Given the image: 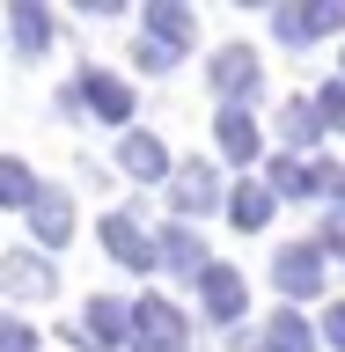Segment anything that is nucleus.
<instances>
[{"label": "nucleus", "instance_id": "f257e3e1", "mask_svg": "<svg viewBox=\"0 0 345 352\" xmlns=\"http://www.w3.org/2000/svg\"><path fill=\"white\" fill-rule=\"evenodd\" d=\"M132 345H140V352H184V323H176V308L140 301V308H132Z\"/></svg>", "mask_w": 345, "mask_h": 352}, {"label": "nucleus", "instance_id": "f03ea898", "mask_svg": "<svg viewBox=\"0 0 345 352\" xmlns=\"http://www.w3.org/2000/svg\"><path fill=\"white\" fill-rule=\"evenodd\" d=\"M103 250H110L118 264H140V272L154 264V242L140 235V220H132V213H110V220H103Z\"/></svg>", "mask_w": 345, "mask_h": 352}, {"label": "nucleus", "instance_id": "7ed1b4c3", "mask_svg": "<svg viewBox=\"0 0 345 352\" xmlns=\"http://www.w3.org/2000/svg\"><path fill=\"white\" fill-rule=\"evenodd\" d=\"M30 228H37L44 250H59L66 228H74V206H66V191H37V198H30Z\"/></svg>", "mask_w": 345, "mask_h": 352}, {"label": "nucleus", "instance_id": "20e7f679", "mask_svg": "<svg viewBox=\"0 0 345 352\" xmlns=\"http://www.w3.org/2000/svg\"><path fill=\"white\" fill-rule=\"evenodd\" d=\"M74 103H96L110 125H118L132 110V96H125V81H110V74H81V81H74Z\"/></svg>", "mask_w": 345, "mask_h": 352}, {"label": "nucleus", "instance_id": "39448f33", "mask_svg": "<svg viewBox=\"0 0 345 352\" xmlns=\"http://www.w3.org/2000/svg\"><path fill=\"white\" fill-rule=\"evenodd\" d=\"M118 162H125V169L140 176V184H154V176L169 169V154H162V140H147V132H132L125 147H118Z\"/></svg>", "mask_w": 345, "mask_h": 352}, {"label": "nucleus", "instance_id": "423d86ee", "mask_svg": "<svg viewBox=\"0 0 345 352\" xmlns=\"http://www.w3.org/2000/svg\"><path fill=\"white\" fill-rule=\"evenodd\" d=\"M15 44L22 52H44V44H52V22H44L37 0H15Z\"/></svg>", "mask_w": 345, "mask_h": 352}, {"label": "nucleus", "instance_id": "0eeeda50", "mask_svg": "<svg viewBox=\"0 0 345 352\" xmlns=\"http://www.w3.org/2000/svg\"><path fill=\"white\" fill-rule=\"evenodd\" d=\"M0 279L15 286V294H52V264H44V257H8Z\"/></svg>", "mask_w": 345, "mask_h": 352}, {"label": "nucleus", "instance_id": "6e6552de", "mask_svg": "<svg viewBox=\"0 0 345 352\" xmlns=\"http://www.w3.org/2000/svg\"><path fill=\"white\" fill-rule=\"evenodd\" d=\"M213 81H220V96H228V88H258V66H250V52H220V66H213Z\"/></svg>", "mask_w": 345, "mask_h": 352}, {"label": "nucleus", "instance_id": "1a4fd4ad", "mask_svg": "<svg viewBox=\"0 0 345 352\" xmlns=\"http://www.w3.org/2000/svg\"><path fill=\"white\" fill-rule=\"evenodd\" d=\"M206 308H213V316H236L242 308V279L236 272H206Z\"/></svg>", "mask_w": 345, "mask_h": 352}, {"label": "nucleus", "instance_id": "9d476101", "mask_svg": "<svg viewBox=\"0 0 345 352\" xmlns=\"http://www.w3.org/2000/svg\"><path fill=\"white\" fill-rule=\"evenodd\" d=\"M176 206H184V213H206V206H213V176L184 169V176H176Z\"/></svg>", "mask_w": 345, "mask_h": 352}, {"label": "nucleus", "instance_id": "9b49d317", "mask_svg": "<svg viewBox=\"0 0 345 352\" xmlns=\"http://www.w3.org/2000/svg\"><path fill=\"white\" fill-rule=\"evenodd\" d=\"M30 198H37V184H30V169L0 154V206H30Z\"/></svg>", "mask_w": 345, "mask_h": 352}, {"label": "nucleus", "instance_id": "f8f14e48", "mask_svg": "<svg viewBox=\"0 0 345 352\" xmlns=\"http://www.w3.org/2000/svg\"><path fill=\"white\" fill-rule=\"evenodd\" d=\"M220 147L236 154V162H250V154H258V132H250V118H236V110H228V118H220Z\"/></svg>", "mask_w": 345, "mask_h": 352}, {"label": "nucleus", "instance_id": "ddd939ff", "mask_svg": "<svg viewBox=\"0 0 345 352\" xmlns=\"http://www.w3.org/2000/svg\"><path fill=\"white\" fill-rule=\"evenodd\" d=\"M280 286H302V294H316V257H309V250H286V257H280Z\"/></svg>", "mask_w": 345, "mask_h": 352}, {"label": "nucleus", "instance_id": "4468645a", "mask_svg": "<svg viewBox=\"0 0 345 352\" xmlns=\"http://www.w3.org/2000/svg\"><path fill=\"white\" fill-rule=\"evenodd\" d=\"M147 22H154V37H169V44H184V37H191V15H184V8H169V0H162Z\"/></svg>", "mask_w": 345, "mask_h": 352}, {"label": "nucleus", "instance_id": "2eb2a0df", "mask_svg": "<svg viewBox=\"0 0 345 352\" xmlns=\"http://www.w3.org/2000/svg\"><path fill=\"white\" fill-rule=\"evenodd\" d=\"M0 352H37V330L15 323V316H0Z\"/></svg>", "mask_w": 345, "mask_h": 352}, {"label": "nucleus", "instance_id": "dca6fc26", "mask_svg": "<svg viewBox=\"0 0 345 352\" xmlns=\"http://www.w3.org/2000/svg\"><path fill=\"white\" fill-rule=\"evenodd\" d=\"M162 257H169L176 272H198V242L191 235H169V242H162Z\"/></svg>", "mask_w": 345, "mask_h": 352}, {"label": "nucleus", "instance_id": "f3484780", "mask_svg": "<svg viewBox=\"0 0 345 352\" xmlns=\"http://www.w3.org/2000/svg\"><path fill=\"white\" fill-rule=\"evenodd\" d=\"M272 352H309V330L280 316V323H272Z\"/></svg>", "mask_w": 345, "mask_h": 352}, {"label": "nucleus", "instance_id": "a211bd4d", "mask_svg": "<svg viewBox=\"0 0 345 352\" xmlns=\"http://www.w3.org/2000/svg\"><path fill=\"white\" fill-rule=\"evenodd\" d=\"M88 330H96V338H118V330H125V316H118L110 301H96V308H88Z\"/></svg>", "mask_w": 345, "mask_h": 352}, {"label": "nucleus", "instance_id": "6ab92c4d", "mask_svg": "<svg viewBox=\"0 0 345 352\" xmlns=\"http://www.w3.org/2000/svg\"><path fill=\"white\" fill-rule=\"evenodd\" d=\"M236 220H242V228H258V220H264V191H242L236 198Z\"/></svg>", "mask_w": 345, "mask_h": 352}, {"label": "nucleus", "instance_id": "aec40b11", "mask_svg": "<svg viewBox=\"0 0 345 352\" xmlns=\"http://www.w3.org/2000/svg\"><path fill=\"white\" fill-rule=\"evenodd\" d=\"M324 110H331V125H345V88H331V96H324Z\"/></svg>", "mask_w": 345, "mask_h": 352}, {"label": "nucleus", "instance_id": "412c9836", "mask_svg": "<svg viewBox=\"0 0 345 352\" xmlns=\"http://www.w3.org/2000/svg\"><path fill=\"white\" fill-rule=\"evenodd\" d=\"M331 338H338V345H345V308H331Z\"/></svg>", "mask_w": 345, "mask_h": 352}]
</instances>
